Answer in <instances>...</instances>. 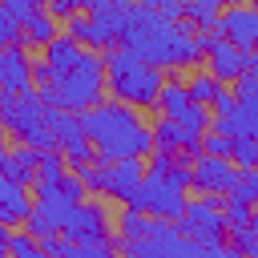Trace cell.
Instances as JSON below:
<instances>
[{
	"instance_id": "19",
	"label": "cell",
	"mask_w": 258,
	"mask_h": 258,
	"mask_svg": "<svg viewBox=\"0 0 258 258\" xmlns=\"http://www.w3.org/2000/svg\"><path fill=\"white\" fill-rule=\"evenodd\" d=\"M226 4H238V0H185L181 20H189L198 32H214V20L222 16Z\"/></svg>"
},
{
	"instance_id": "29",
	"label": "cell",
	"mask_w": 258,
	"mask_h": 258,
	"mask_svg": "<svg viewBox=\"0 0 258 258\" xmlns=\"http://www.w3.org/2000/svg\"><path fill=\"white\" fill-rule=\"evenodd\" d=\"M4 4V12L12 16V20H20V24H28L40 8H44V0H0Z\"/></svg>"
},
{
	"instance_id": "4",
	"label": "cell",
	"mask_w": 258,
	"mask_h": 258,
	"mask_svg": "<svg viewBox=\"0 0 258 258\" xmlns=\"http://www.w3.org/2000/svg\"><path fill=\"white\" fill-rule=\"evenodd\" d=\"M185 202H189V157H173V153L153 149L145 177L125 198V206L153 214V218H165V222H177L185 214Z\"/></svg>"
},
{
	"instance_id": "5",
	"label": "cell",
	"mask_w": 258,
	"mask_h": 258,
	"mask_svg": "<svg viewBox=\"0 0 258 258\" xmlns=\"http://www.w3.org/2000/svg\"><path fill=\"white\" fill-rule=\"evenodd\" d=\"M161 85H165L161 69L149 64L145 56H137L133 48H125V44L105 48V89H109L117 101L137 105V109H153Z\"/></svg>"
},
{
	"instance_id": "38",
	"label": "cell",
	"mask_w": 258,
	"mask_h": 258,
	"mask_svg": "<svg viewBox=\"0 0 258 258\" xmlns=\"http://www.w3.org/2000/svg\"><path fill=\"white\" fill-rule=\"evenodd\" d=\"M254 52H258V40H254Z\"/></svg>"
},
{
	"instance_id": "17",
	"label": "cell",
	"mask_w": 258,
	"mask_h": 258,
	"mask_svg": "<svg viewBox=\"0 0 258 258\" xmlns=\"http://www.w3.org/2000/svg\"><path fill=\"white\" fill-rule=\"evenodd\" d=\"M36 165H40V149H36V145L16 141L12 149H8V145L0 149V169H4L8 177H16L20 185H32V181H36Z\"/></svg>"
},
{
	"instance_id": "30",
	"label": "cell",
	"mask_w": 258,
	"mask_h": 258,
	"mask_svg": "<svg viewBox=\"0 0 258 258\" xmlns=\"http://www.w3.org/2000/svg\"><path fill=\"white\" fill-rule=\"evenodd\" d=\"M16 40H24V24L12 20V16L4 12V4H0V48H4V44H16Z\"/></svg>"
},
{
	"instance_id": "21",
	"label": "cell",
	"mask_w": 258,
	"mask_h": 258,
	"mask_svg": "<svg viewBox=\"0 0 258 258\" xmlns=\"http://www.w3.org/2000/svg\"><path fill=\"white\" fill-rule=\"evenodd\" d=\"M194 105V97H189V89H185V81H165L161 85V93H157V113H165V117H181L185 109Z\"/></svg>"
},
{
	"instance_id": "9",
	"label": "cell",
	"mask_w": 258,
	"mask_h": 258,
	"mask_svg": "<svg viewBox=\"0 0 258 258\" xmlns=\"http://www.w3.org/2000/svg\"><path fill=\"white\" fill-rule=\"evenodd\" d=\"M52 145L64 153L69 169H81V165H89V161L97 157L93 141L85 137L81 113H73V109H52Z\"/></svg>"
},
{
	"instance_id": "28",
	"label": "cell",
	"mask_w": 258,
	"mask_h": 258,
	"mask_svg": "<svg viewBox=\"0 0 258 258\" xmlns=\"http://www.w3.org/2000/svg\"><path fill=\"white\" fill-rule=\"evenodd\" d=\"M8 254H16V258H36V254H40V242L20 226L16 234H8Z\"/></svg>"
},
{
	"instance_id": "8",
	"label": "cell",
	"mask_w": 258,
	"mask_h": 258,
	"mask_svg": "<svg viewBox=\"0 0 258 258\" xmlns=\"http://www.w3.org/2000/svg\"><path fill=\"white\" fill-rule=\"evenodd\" d=\"M129 8H133V0H93L85 8V16H89V44L85 48L105 52V48L121 44V32L129 24Z\"/></svg>"
},
{
	"instance_id": "1",
	"label": "cell",
	"mask_w": 258,
	"mask_h": 258,
	"mask_svg": "<svg viewBox=\"0 0 258 258\" xmlns=\"http://www.w3.org/2000/svg\"><path fill=\"white\" fill-rule=\"evenodd\" d=\"M121 44L133 48L137 56H145L157 69H185L198 64L210 48V32H189L181 20H169L145 4L129 8V24L121 32Z\"/></svg>"
},
{
	"instance_id": "10",
	"label": "cell",
	"mask_w": 258,
	"mask_h": 258,
	"mask_svg": "<svg viewBox=\"0 0 258 258\" xmlns=\"http://www.w3.org/2000/svg\"><path fill=\"white\" fill-rule=\"evenodd\" d=\"M121 250L141 254V258H161V254H194V258H198V254H202V246H198L194 238H185V234L177 230V222H165V218H157L145 238L125 242Z\"/></svg>"
},
{
	"instance_id": "12",
	"label": "cell",
	"mask_w": 258,
	"mask_h": 258,
	"mask_svg": "<svg viewBox=\"0 0 258 258\" xmlns=\"http://www.w3.org/2000/svg\"><path fill=\"white\" fill-rule=\"evenodd\" d=\"M254 56L258 52H250V48H238V44H230V40H222L218 32H210V48H206V69L222 81V85H234L250 64H254Z\"/></svg>"
},
{
	"instance_id": "33",
	"label": "cell",
	"mask_w": 258,
	"mask_h": 258,
	"mask_svg": "<svg viewBox=\"0 0 258 258\" xmlns=\"http://www.w3.org/2000/svg\"><path fill=\"white\" fill-rule=\"evenodd\" d=\"M141 4L161 12V16H169V20H181V8H185V0H141Z\"/></svg>"
},
{
	"instance_id": "3",
	"label": "cell",
	"mask_w": 258,
	"mask_h": 258,
	"mask_svg": "<svg viewBox=\"0 0 258 258\" xmlns=\"http://www.w3.org/2000/svg\"><path fill=\"white\" fill-rule=\"evenodd\" d=\"M32 85L36 93L44 97L48 109H73V113H85L89 105H97L105 97V56L97 48H85L77 64L52 73L44 60L32 64Z\"/></svg>"
},
{
	"instance_id": "34",
	"label": "cell",
	"mask_w": 258,
	"mask_h": 258,
	"mask_svg": "<svg viewBox=\"0 0 258 258\" xmlns=\"http://www.w3.org/2000/svg\"><path fill=\"white\" fill-rule=\"evenodd\" d=\"M8 234H12V230H8V226H4V222H0V254H4V250H8Z\"/></svg>"
},
{
	"instance_id": "20",
	"label": "cell",
	"mask_w": 258,
	"mask_h": 258,
	"mask_svg": "<svg viewBox=\"0 0 258 258\" xmlns=\"http://www.w3.org/2000/svg\"><path fill=\"white\" fill-rule=\"evenodd\" d=\"M153 222H157L153 214H141V210L125 206V210L117 214V234H121V238H117V250H121L125 242H137V238H145V234L153 230Z\"/></svg>"
},
{
	"instance_id": "7",
	"label": "cell",
	"mask_w": 258,
	"mask_h": 258,
	"mask_svg": "<svg viewBox=\"0 0 258 258\" xmlns=\"http://www.w3.org/2000/svg\"><path fill=\"white\" fill-rule=\"evenodd\" d=\"M177 230L202 246V254L226 250V214H222V194H202L185 202V214L177 218Z\"/></svg>"
},
{
	"instance_id": "11",
	"label": "cell",
	"mask_w": 258,
	"mask_h": 258,
	"mask_svg": "<svg viewBox=\"0 0 258 258\" xmlns=\"http://www.w3.org/2000/svg\"><path fill=\"white\" fill-rule=\"evenodd\" d=\"M60 234L73 238V242H97V238L109 234V210H105L101 202L81 198V202L69 206V214H64V222H60Z\"/></svg>"
},
{
	"instance_id": "13",
	"label": "cell",
	"mask_w": 258,
	"mask_h": 258,
	"mask_svg": "<svg viewBox=\"0 0 258 258\" xmlns=\"http://www.w3.org/2000/svg\"><path fill=\"white\" fill-rule=\"evenodd\" d=\"M238 177V165L218 153H194L189 157V185L198 194H226Z\"/></svg>"
},
{
	"instance_id": "2",
	"label": "cell",
	"mask_w": 258,
	"mask_h": 258,
	"mask_svg": "<svg viewBox=\"0 0 258 258\" xmlns=\"http://www.w3.org/2000/svg\"><path fill=\"white\" fill-rule=\"evenodd\" d=\"M81 125H85V137L93 141L97 157L113 161V157H149L153 153V125L141 117L137 105H125V101H97L81 113Z\"/></svg>"
},
{
	"instance_id": "23",
	"label": "cell",
	"mask_w": 258,
	"mask_h": 258,
	"mask_svg": "<svg viewBox=\"0 0 258 258\" xmlns=\"http://www.w3.org/2000/svg\"><path fill=\"white\" fill-rule=\"evenodd\" d=\"M234 97H238V105H242V109L258 113V56H254V64L234 81Z\"/></svg>"
},
{
	"instance_id": "15",
	"label": "cell",
	"mask_w": 258,
	"mask_h": 258,
	"mask_svg": "<svg viewBox=\"0 0 258 258\" xmlns=\"http://www.w3.org/2000/svg\"><path fill=\"white\" fill-rule=\"evenodd\" d=\"M32 56H28V48H24V40H16V44H4L0 48V89L4 93H24V89H32Z\"/></svg>"
},
{
	"instance_id": "37",
	"label": "cell",
	"mask_w": 258,
	"mask_h": 258,
	"mask_svg": "<svg viewBox=\"0 0 258 258\" xmlns=\"http://www.w3.org/2000/svg\"><path fill=\"white\" fill-rule=\"evenodd\" d=\"M0 149H4V129H0Z\"/></svg>"
},
{
	"instance_id": "36",
	"label": "cell",
	"mask_w": 258,
	"mask_h": 258,
	"mask_svg": "<svg viewBox=\"0 0 258 258\" xmlns=\"http://www.w3.org/2000/svg\"><path fill=\"white\" fill-rule=\"evenodd\" d=\"M250 254L258 258V230H254V242H250Z\"/></svg>"
},
{
	"instance_id": "18",
	"label": "cell",
	"mask_w": 258,
	"mask_h": 258,
	"mask_svg": "<svg viewBox=\"0 0 258 258\" xmlns=\"http://www.w3.org/2000/svg\"><path fill=\"white\" fill-rule=\"evenodd\" d=\"M32 210V198H28V185H20L16 177H8L0 169V222L4 226H20Z\"/></svg>"
},
{
	"instance_id": "32",
	"label": "cell",
	"mask_w": 258,
	"mask_h": 258,
	"mask_svg": "<svg viewBox=\"0 0 258 258\" xmlns=\"http://www.w3.org/2000/svg\"><path fill=\"white\" fill-rule=\"evenodd\" d=\"M234 105H238V97H234V93H230V89L222 85V89L214 93V101H210V113H214V117H226V113H230Z\"/></svg>"
},
{
	"instance_id": "31",
	"label": "cell",
	"mask_w": 258,
	"mask_h": 258,
	"mask_svg": "<svg viewBox=\"0 0 258 258\" xmlns=\"http://www.w3.org/2000/svg\"><path fill=\"white\" fill-rule=\"evenodd\" d=\"M93 0H48V12L56 16V20H64V16H73V12H85Z\"/></svg>"
},
{
	"instance_id": "14",
	"label": "cell",
	"mask_w": 258,
	"mask_h": 258,
	"mask_svg": "<svg viewBox=\"0 0 258 258\" xmlns=\"http://www.w3.org/2000/svg\"><path fill=\"white\" fill-rule=\"evenodd\" d=\"M214 32L222 40L254 52V40H258V4H226L222 16L214 20Z\"/></svg>"
},
{
	"instance_id": "6",
	"label": "cell",
	"mask_w": 258,
	"mask_h": 258,
	"mask_svg": "<svg viewBox=\"0 0 258 258\" xmlns=\"http://www.w3.org/2000/svg\"><path fill=\"white\" fill-rule=\"evenodd\" d=\"M0 129L24 145L52 149V109L44 105V97L36 89H24V93L0 89Z\"/></svg>"
},
{
	"instance_id": "27",
	"label": "cell",
	"mask_w": 258,
	"mask_h": 258,
	"mask_svg": "<svg viewBox=\"0 0 258 258\" xmlns=\"http://www.w3.org/2000/svg\"><path fill=\"white\" fill-rule=\"evenodd\" d=\"M230 149H234V137H230V133L214 129V125L202 133V153H218V157H230Z\"/></svg>"
},
{
	"instance_id": "26",
	"label": "cell",
	"mask_w": 258,
	"mask_h": 258,
	"mask_svg": "<svg viewBox=\"0 0 258 258\" xmlns=\"http://www.w3.org/2000/svg\"><path fill=\"white\" fill-rule=\"evenodd\" d=\"M222 214H226V230H242V226H250V202H238V198L226 194Z\"/></svg>"
},
{
	"instance_id": "16",
	"label": "cell",
	"mask_w": 258,
	"mask_h": 258,
	"mask_svg": "<svg viewBox=\"0 0 258 258\" xmlns=\"http://www.w3.org/2000/svg\"><path fill=\"white\" fill-rule=\"evenodd\" d=\"M153 149L173 153V157H194V153H202V137L189 133L181 121H173V117L161 113L157 125H153Z\"/></svg>"
},
{
	"instance_id": "24",
	"label": "cell",
	"mask_w": 258,
	"mask_h": 258,
	"mask_svg": "<svg viewBox=\"0 0 258 258\" xmlns=\"http://www.w3.org/2000/svg\"><path fill=\"white\" fill-rule=\"evenodd\" d=\"M185 89H189V97H194V101L210 105V101H214V93L222 89V81H218V77H214L210 69H202V73H194V77L185 81Z\"/></svg>"
},
{
	"instance_id": "25",
	"label": "cell",
	"mask_w": 258,
	"mask_h": 258,
	"mask_svg": "<svg viewBox=\"0 0 258 258\" xmlns=\"http://www.w3.org/2000/svg\"><path fill=\"white\" fill-rule=\"evenodd\" d=\"M226 194L254 206V202H258V169H238V177H234V185H230Z\"/></svg>"
},
{
	"instance_id": "22",
	"label": "cell",
	"mask_w": 258,
	"mask_h": 258,
	"mask_svg": "<svg viewBox=\"0 0 258 258\" xmlns=\"http://www.w3.org/2000/svg\"><path fill=\"white\" fill-rule=\"evenodd\" d=\"M56 32H60V20H56L48 8H40V12H36L28 24H24V40H28L32 48H44V44H48Z\"/></svg>"
},
{
	"instance_id": "35",
	"label": "cell",
	"mask_w": 258,
	"mask_h": 258,
	"mask_svg": "<svg viewBox=\"0 0 258 258\" xmlns=\"http://www.w3.org/2000/svg\"><path fill=\"white\" fill-rule=\"evenodd\" d=\"M250 226H254V230H258V202H254V206H250Z\"/></svg>"
}]
</instances>
